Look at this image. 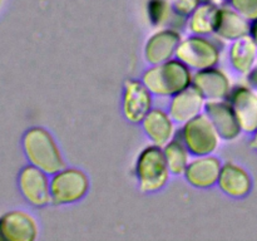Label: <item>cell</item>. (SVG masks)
<instances>
[{"label":"cell","mask_w":257,"mask_h":241,"mask_svg":"<svg viewBox=\"0 0 257 241\" xmlns=\"http://www.w3.org/2000/svg\"><path fill=\"white\" fill-rule=\"evenodd\" d=\"M178 133L193 156L212 155L217 150L221 140L215 126L206 113H201L182 125Z\"/></svg>","instance_id":"cell-5"},{"label":"cell","mask_w":257,"mask_h":241,"mask_svg":"<svg viewBox=\"0 0 257 241\" xmlns=\"http://www.w3.org/2000/svg\"><path fill=\"white\" fill-rule=\"evenodd\" d=\"M136 176L142 192H157L162 190L170 177L163 147L147 146L141 151L136 162Z\"/></svg>","instance_id":"cell-3"},{"label":"cell","mask_w":257,"mask_h":241,"mask_svg":"<svg viewBox=\"0 0 257 241\" xmlns=\"http://www.w3.org/2000/svg\"><path fill=\"white\" fill-rule=\"evenodd\" d=\"M250 146L251 148H253V150L257 151V130L252 133V138H251L250 141Z\"/></svg>","instance_id":"cell-27"},{"label":"cell","mask_w":257,"mask_h":241,"mask_svg":"<svg viewBox=\"0 0 257 241\" xmlns=\"http://www.w3.org/2000/svg\"><path fill=\"white\" fill-rule=\"evenodd\" d=\"M230 102L242 132L252 135L257 130V93L252 87L237 85L231 89Z\"/></svg>","instance_id":"cell-9"},{"label":"cell","mask_w":257,"mask_h":241,"mask_svg":"<svg viewBox=\"0 0 257 241\" xmlns=\"http://www.w3.org/2000/svg\"><path fill=\"white\" fill-rule=\"evenodd\" d=\"M23 151L30 165L48 175H54L65 167L59 147L47 130L32 127L23 136Z\"/></svg>","instance_id":"cell-2"},{"label":"cell","mask_w":257,"mask_h":241,"mask_svg":"<svg viewBox=\"0 0 257 241\" xmlns=\"http://www.w3.org/2000/svg\"><path fill=\"white\" fill-rule=\"evenodd\" d=\"M182 40L178 30L165 28L150 37L145 47V58L151 65L161 64L176 58V50Z\"/></svg>","instance_id":"cell-13"},{"label":"cell","mask_w":257,"mask_h":241,"mask_svg":"<svg viewBox=\"0 0 257 241\" xmlns=\"http://www.w3.org/2000/svg\"><path fill=\"white\" fill-rule=\"evenodd\" d=\"M230 7L240 13L248 22L257 19V0H227Z\"/></svg>","instance_id":"cell-23"},{"label":"cell","mask_w":257,"mask_h":241,"mask_svg":"<svg viewBox=\"0 0 257 241\" xmlns=\"http://www.w3.org/2000/svg\"><path fill=\"white\" fill-rule=\"evenodd\" d=\"M220 7L215 3L200 4L187 18V27L192 34L208 35L215 34L218 22Z\"/></svg>","instance_id":"cell-20"},{"label":"cell","mask_w":257,"mask_h":241,"mask_svg":"<svg viewBox=\"0 0 257 241\" xmlns=\"http://www.w3.org/2000/svg\"><path fill=\"white\" fill-rule=\"evenodd\" d=\"M250 37L255 40L257 44V19L251 22V28H250Z\"/></svg>","instance_id":"cell-26"},{"label":"cell","mask_w":257,"mask_h":241,"mask_svg":"<svg viewBox=\"0 0 257 241\" xmlns=\"http://www.w3.org/2000/svg\"><path fill=\"white\" fill-rule=\"evenodd\" d=\"M0 3H2V0H0Z\"/></svg>","instance_id":"cell-29"},{"label":"cell","mask_w":257,"mask_h":241,"mask_svg":"<svg viewBox=\"0 0 257 241\" xmlns=\"http://www.w3.org/2000/svg\"><path fill=\"white\" fill-rule=\"evenodd\" d=\"M88 188L87 175L78 168L64 167L50 178V197L55 205H69L82 200Z\"/></svg>","instance_id":"cell-6"},{"label":"cell","mask_w":257,"mask_h":241,"mask_svg":"<svg viewBox=\"0 0 257 241\" xmlns=\"http://www.w3.org/2000/svg\"><path fill=\"white\" fill-rule=\"evenodd\" d=\"M220 45L205 35H191L181 40L176 58L191 70H203L216 67L220 62Z\"/></svg>","instance_id":"cell-4"},{"label":"cell","mask_w":257,"mask_h":241,"mask_svg":"<svg viewBox=\"0 0 257 241\" xmlns=\"http://www.w3.org/2000/svg\"><path fill=\"white\" fill-rule=\"evenodd\" d=\"M142 127L147 137L160 147L167 145L175 137V122L168 112L161 108H152L142 120Z\"/></svg>","instance_id":"cell-17"},{"label":"cell","mask_w":257,"mask_h":241,"mask_svg":"<svg viewBox=\"0 0 257 241\" xmlns=\"http://www.w3.org/2000/svg\"><path fill=\"white\" fill-rule=\"evenodd\" d=\"M205 113L222 140L233 141L242 132L237 117L227 99L207 100L205 104Z\"/></svg>","instance_id":"cell-12"},{"label":"cell","mask_w":257,"mask_h":241,"mask_svg":"<svg viewBox=\"0 0 257 241\" xmlns=\"http://www.w3.org/2000/svg\"><path fill=\"white\" fill-rule=\"evenodd\" d=\"M247 83L253 89H257V65H255L252 70L247 74Z\"/></svg>","instance_id":"cell-25"},{"label":"cell","mask_w":257,"mask_h":241,"mask_svg":"<svg viewBox=\"0 0 257 241\" xmlns=\"http://www.w3.org/2000/svg\"><path fill=\"white\" fill-rule=\"evenodd\" d=\"M173 10L182 17L188 18L191 13L201 4L200 0H170Z\"/></svg>","instance_id":"cell-24"},{"label":"cell","mask_w":257,"mask_h":241,"mask_svg":"<svg viewBox=\"0 0 257 241\" xmlns=\"http://www.w3.org/2000/svg\"><path fill=\"white\" fill-rule=\"evenodd\" d=\"M171 98L172 99L168 105V114L177 125H185L200 115L205 109V97L193 84L188 85Z\"/></svg>","instance_id":"cell-11"},{"label":"cell","mask_w":257,"mask_h":241,"mask_svg":"<svg viewBox=\"0 0 257 241\" xmlns=\"http://www.w3.org/2000/svg\"><path fill=\"white\" fill-rule=\"evenodd\" d=\"M152 109V93L142 80L130 79L124 84L123 113L132 123H142L143 118Z\"/></svg>","instance_id":"cell-10"},{"label":"cell","mask_w":257,"mask_h":241,"mask_svg":"<svg viewBox=\"0 0 257 241\" xmlns=\"http://www.w3.org/2000/svg\"><path fill=\"white\" fill-rule=\"evenodd\" d=\"M192 84L207 100L227 99L231 92L230 79L222 70L216 67L197 70L193 74Z\"/></svg>","instance_id":"cell-15"},{"label":"cell","mask_w":257,"mask_h":241,"mask_svg":"<svg viewBox=\"0 0 257 241\" xmlns=\"http://www.w3.org/2000/svg\"><path fill=\"white\" fill-rule=\"evenodd\" d=\"M222 163L212 155L196 156L190 161L185 171V177L190 185L197 188H208L216 185L220 177Z\"/></svg>","instance_id":"cell-14"},{"label":"cell","mask_w":257,"mask_h":241,"mask_svg":"<svg viewBox=\"0 0 257 241\" xmlns=\"http://www.w3.org/2000/svg\"><path fill=\"white\" fill-rule=\"evenodd\" d=\"M39 227L29 212L12 210L0 216V241H34Z\"/></svg>","instance_id":"cell-8"},{"label":"cell","mask_w":257,"mask_h":241,"mask_svg":"<svg viewBox=\"0 0 257 241\" xmlns=\"http://www.w3.org/2000/svg\"><path fill=\"white\" fill-rule=\"evenodd\" d=\"M228 57L236 72L247 75L257 63V44L255 40L250 35L233 40Z\"/></svg>","instance_id":"cell-19"},{"label":"cell","mask_w":257,"mask_h":241,"mask_svg":"<svg viewBox=\"0 0 257 241\" xmlns=\"http://www.w3.org/2000/svg\"><path fill=\"white\" fill-rule=\"evenodd\" d=\"M201 4H203V3H212L213 0H200Z\"/></svg>","instance_id":"cell-28"},{"label":"cell","mask_w":257,"mask_h":241,"mask_svg":"<svg viewBox=\"0 0 257 241\" xmlns=\"http://www.w3.org/2000/svg\"><path fill=\"white\" fill-rule=\"evenodd\" d=\"M147 15L150 22L156 27L167 25L176 30H178L182 23L187 22V18L177 14L167 0H148Z\"/></svg>","instance_id":"cell-21"},{"label":"cell","mask_w":257,"mask_h":241,"mask_svg":"<svg viewBox=\"0 0 257 241\" xmlns=\"http://www.w3.org/2000/svg\"><path fill=\"white\" fill-rule=\"evenodd\" d=\"M48 173L33 165L22 168L18 176V187L28 203L34 207H43L52 202L50 180Z\"/></svg>","instance_id":"cell-7"},{"label":"cell","mask_w":257,"mask_h":241,"mask_svg":"<svg viewBox=\"0 0 257 241\" xmlns=\"http://www.w3.org/2000/svg\"><path fill=\"white\" fill-rule=\"evenodd\" d=\"M166 162L168 170L172 175H185V171L190 163V151L186 147L185 142L181 138L180 133H176L175 137L166 146H163Z\"/></svg>","instance_id":"cell-22"},{"label":"cell","mask_w":257,"mask_h":241,"mask_svg":"<svg viewBox=\"0 0 257 241\" xmlns=\"http://www.w3.org/2000/svg\"><path fill=\"white\" fill-rule=\"evenodd\" d=\"M217 183L221 191L235 198L245 197L252 188V180L247 171L232 162L222 165Z\"/></svg>","instance_id":"cell-16"},{"label":"cell","mask_w":257,"mask_h":241,"mask_svg":"<svg viewBox=\"0 0 257 241\" xmlns=\"http://www.w3.org/2000/svg\"><path fill=\"white\" fill-rule=\"evenodd\" d=\"M251 22L231 7H220L217 27L215 35L221 40L233 42L236 39L250 35Z\"/></svg>","instance_id":"cell-18"},{"label":"cell","mask_w":257,"mask_h":241,"mask_svg":"<svg viewBox=\"0 0 257 241\" xmlns=\"http://www.w3.org/2000/svg\"><path fill=\"white\" fill-rule=\"evenodd\" d=\"M192 70L177 58L152 65L145 72L142 82L152 94L173 97L192 84Z\"/></svg>","instance_id":"cell-1"}]
</instances>
